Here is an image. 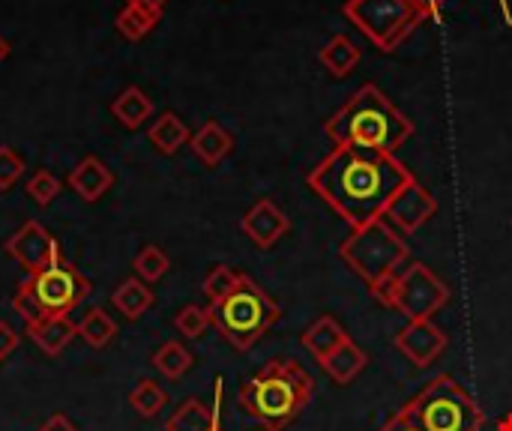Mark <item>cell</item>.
I'll use <instances>...</instances> for the list:
<instances>
[{"label": "cell", "mask_w": 512, "mask_h": 431, "mask_svg": "<svg viewBox=\"0 0 512 431\" xmlns=\"http://www.w3.org/2000/svg\"><path fill=\"white\" fill-rule=\"evenodd\" d=\"M315 381L294 360H270L240 387V408L267 431L288 429L312 402Z\"/></svg>", "instance_id": "obj_3"}, {"label": "cell", "mask_w": 512, "mask_h": 431, "mask_svg": "<svg viewBox=\"0 0 512 431\" xmlns=\"http://www.w3.org/2000/svg\"><path fill=\"white\" fill-rule=\"evenodd\" d=\"M396 348L414 366L426 369L435 360H441V354L447 351V333L441 327H435L432 321H408V327H402L396 333Z\"/></svg>", "instance_id": "obj_11"}, {"label": "cell", "mask_w": 512, "mask_h": 431, "mask_svg": "<svg viewBox=\"0 0 512 431\" xmlns=\"http://www.w3.org/2000/svg\"><path fill=\"white\" fill-rule=\"evenodd\" d=\"M240 276H243V273L231 270L228 264L213 267V270L207 273V279H204V294H207V300H210V303H219L222 297H228V294L237 288Z\"/></svg>", "instance_id": "obj_29"}, {"label": "cell", "mask_w": 512, "mask_h": 431, "mask_svg": "<svg viewBox=\"0 0 512 431\" xmlns=\"http://www.w3.org/2000/svg\"><path fill=\"white\" fill-rule=\"evenodd\" d=\"M90 294V282L60 255L48 267L27 273V279L18 285L12 297V309L27 321H45V318H69Z\"/></svg>", "instance_id": "obj_4"}, {"label": "cell", "mask_w": 512, "mask_h": 431, "mask_svg": "<svg viewBox=\"0 0 512 431\" xmlns=\"http://www.w3.org/2000/svg\"><path fill=\"white\" fill-rule=\"evenodd\" d=\"M126 3H132V6H141V9H147V12H156V15H162V12H165V6H168V0H126Z\"/></svg>", "instance_id": "obj_37"}, {"label": "cell", "mask_w": 512, "mask_h": 431, "mask_svg": "<svg viewBox=\"0 0 512 431\" xmlns=\"http://www.w3.org/2000/svg\"><path fill=\"white\" fill-rule=\"evenodd\" d=\"M345 342H351L348 339V333L339 327V321L336 318H330V315H324V318H318L306 333H303V348L318 360V363H324L336 348H342Z\"/></svg>", "instance_id": "obj_19"}, {"label": "cell", "mask_w": 512, "mask_h": 431, "mask_svg": "<svg viewBox=\"0 0 512 431\" xmlns=\"http://www.w3.org/2000/svg\"><path fill=\"white\" fill-rule=\"evenodd\" d=\"M366 363H369V357H366L354 342H345V345L336 348L321 366H324V372H327L339 387H345V384H351V381L366 369Z\"/></svg>", "instance_id": "obj_23"}, {"label": "cell", "mask_w": 512, "mask_h": 431, "mask_svg": "<svg viewBox=\"0 0 512 431\" xmlns=\"http://www.w3.org/2000/svg\"><path fill=\"white\" fill-rule=\"evenodd\" d=\"M6 255L15 264H21L27 273H36V270L48 267L51 261H57L63 252H60V243L54 240V234L30 219L6 240Z\"/></svg>", "instance_id": "obj_10"}, {"label": "cell", "mask_w": 512, "mask_h": 431, "mask_svg": "<svg viewBox=\"0 0 512 431\" xmlns=\"http://www.w3.org/2000/svg\"><path fill=\"white\" fill-rule=\"evenodd\" d=\"M27 336L45 357H60L66 345L78 336V330L69 318H45V321L27 324Z\"/></svg>", "instance_id": "obj_17"}, {"label": "cell", "mask_w": 512, "mask_h": 431, "mask_svg": "<svg viewBox=\"0 0 512 431\" xmlns=\"http://www.w3.org/2000/svg\"><path fill=\"white\" fill-rule=\"evenodd\" d=\"M219 402H222V378L216 381V405L207 408L198 399H186L168 420V431H216L219 429Z\"/></svg>", "instance_id": "obj_15"}, {"label": "cell", "mask_w": 512, "mask_h": 431, "mask_svg": "<svg viewBox=\"0 0 512 431\" xmlns=\"http://www.w3.org/2000/svg\"><path fill=\"white\" fill-rule=\"evenodd\" d=\"M216 431H222V429H216Z\"/></svg>", "instance_id": "obj_42"}, {"label": "cell", "mask_w": 512, "mask_h": 431, "mask_svg": "<svg viewBox=\"0 0 512 431\" xmlns=\"http://www.w3.org/2000/svg\"><path fill=\"white\" fill-rule=\"evenodd\" d=\"M39 431H78V426H75L66 414H54V417H48V420L39 426Z\"/></svg>", "instance_id": "obj_35"}, {"label": "cell", "mask_w": 512, "mask_h": 431, "mask_svg": "<svg viewBox=\"0 0 512 431\" xmlns=\"http://www.w3.org/2000/svg\"><path fill=\"white\" fill-rule=\"evenodd\" d=\"M129 405H132V411H135L138 417L153 420V417H159V414L165 411L168 393H165L153 378H141V381L132 387V393H129Z\"/></svg>", "instance_id": "obj_26"}, {"label": "cell", "mask_w": 512, "mask_h": 431, "mask_svg": "<svg viewBox=\"0 0 512 431\" xmlns=\"http://www.w3.org/2000/svg\"><path fill=\"white\" fill-rule=\"evenodd\" d=\"M207 309L219 336L237 351H249L252 345H258L261 336L282 315L279 303L264 288H258L249 276H240L237 288L219 303H210Z\"/></svg>", "instance_id": "obj_5"}, {"label": "cell", "mask_w": 512, "mask_h": 431, "mask_svg": "<svg viewBox=\"0 0 512 431\" xmlns=\"http://www.w3.org/2000/svg\"><path fill=\"white\" fill-rule=\"evenodd\" d=\"M189 147H192V153H195L207 168H216V165L234 150V135H231L222 123L207 120V123L192 135Z\"/></svg>", "instance_id": "obj_16"}, {"label": "cell", "mask_w": 512, "mask_h": 431, "mask_svg": "<svg viewBox=\"0 0 512 431\" xmlns=\"http://www.w3.org/2000/svg\"><path fill=\"white\" fill-rule=\"evenodd\" d=\"M435 210H438V201L414 180V183H408L402 192H399V198L390 204V210H387V222H393L399 231H405V234H414V231H420L432 216H435Z\"/></svg>", "instance_id": "obj_12"}, {"label": "cell", "mask_w": 512, "mask_h": 431, "mask_svg": "<svg viewBox=\"0 0 512 431\" xmlns=\"http://www.w3.org/2000/svg\"><path fill=\"white\" fill-rule=\"evenodd\" d=\"M501 9H504V15H507V21L512 24V15H510V6H507V0H501Z\"/></svg>", "instance_id": "obj_40"}, {"label": "cell", "mask_w": 512, "mask_h": 431, "mask_svg": "<svg viewBox=\"0 0 512 431\" xmlns=\"http://www.w3.org/2000/svg\"><path fill=\"white\" fill-rule=\"evenodd\" d=\"M399 414L423 431H480L486 423L480 405L450 375L435 378Z\"/></svg>", "instance_id": "obj_6"}, {"label": "cell", "mask_w": 512, "mask_h": 431, "mask_svg": "<svg viewBox=\"0 0 512 431\" xmlns=\"http://www.w3.org/2000/svg\"><path fill=\"white\" fill-rule=\"evenodd\" d=\"M69 186H72V192H75L81 201L93 204V201H99V198L114 186V174H111V168H108L99 156H84V159L69 171Z\"/></svg>", "instance_id": "obj_14"}, {"label": "cell", "mask_w": 512, "mask_h": 431, "mask_svg": "<svg viewBox=\"0 0 512 431\" xmlns=\"http://www.w3.org/2000/svg\"><path fill=\"white\" fill-rule=\"evenodd\" d=\"M18 345H21V336L15 333V327L6 324V321H0V363L9 360V357L15 354Z\"/></svg>", "instance_id": "obj_34"}, {"label": "cell", "mask_w": 512, "mask_h": 431, "mask_svg": "<svg viewBox=\"0 0 512 431\" xmlns=\"http://www.w3.org/2000/svg\"><path fill=\"white\" fill-rule=\"evenodd\" d=\"M324 135L336 147L396 156V150L414 135V123L384 96L378 84H366L327 120Z\"/></svg>", "instance_id": "obj_2"}, {"label": "cell", "mask_w": 512, "mask_h": 431, "mask_svg": "<svg viewBox=\"0 0 512 431\" xmlns=\"http://www.w3.org/2000/svg\"><path fill=\"white\" fill-rule=\"evenodd\" d=\"M339 255L360 279H366V285H372L381 276L399 273L411 252L405 240L393 231V225L387 219H378L366 228H351L348 240L339 246Z\"/></svg>", "instance_id": "obj_8"}, {"label": "cell", "mask_w": 512, "mask_h": 431, "mask_svg": "<svg viewBox=\"0 0 512 431\" xmlns=\"http://www.w3.org/2000/svg\"><path fill=\"white\" fill-rule=\"evenodd\" d=\"M111 114L120 126L126 129H141L150 117H153V99L141 90V87H126L114 102H111Z\"/></svg>", "instance_id": "obj_21"}, {"label": "cell", "mask_w": 512, "mask_h": 431, "mask_svg": "<svg viewBox=\"0 0 512 431\" xmlns=\"http://www.w3.org/2000/svg\"><path fill=\"white\" fill-rule=\"evenodd\" d=\"M210 324H213L210 321V309H201V306H183L177 312V318H174L177 333L186 336V339H201Z\"/></svg>", "instance_id": "obj_30"}, {"label": "cell", "mask_w": 512, "mask_h": 431, "mask_svg": "<svg viewBox=\"0 0 512 431\" xmlns=\"http://www.w3.org/2000/svg\"><path fill=\"white\" fill-rule=\"evenodd\" d=\"M447 303H450V288L426 264L414 261L408 264L405 273H399L393 309L402 312L408 321H432V315L441 312Z\"/></svg>", "instance_id": "obj_9"}, {"label": "cell", "mask_w": 512, "mask_h": 431, "mask_svg": "<svg viewBox=\"0 0 512 431\" xmlns=\"http://www.w3.org/2000/svg\"><path fill=\"white\" fill-rule=\"evenodd\" d=\"M147 138H150V144H153L159 153H165V156H174L180 147H186V144L192 141L189 126H186V123L180 120V114H174V111L159 114V120H153V126L147 129Z\"/></svg>", "instance_id": "obj_22"}, {"label": "cell", "mask_w": 512, "mask_h": 431, "mask_svg": "<svg viewBox=\"0 0 512 431\" xmlns=\"http://www.w3.org/2000/svg\"><path fill=\"white\" fill-rule=\"evenodd\" d=\"M396 282H399V273L381 276L378 282H372V285H369V294H372L381 306L393 309V300H396Z\"/></svg>", "instance_id": "obj_33"}, {"label": "cell", "mask_w": 512, "mask_h": 431, "mask_svg": "<svg viewBox=\"0 0 512 431\" xmlns=\"http://www.w3.org/2000/svg\"><path fill=\"white\" fill-rule=\"evenodd\" d=\"M417 3H420L432 18H438V15H441V6H444L447 0H417Z\"/></svg>", "instance_id": "obj_38"}, {"label": "cell", "mask_w": 512, "mask_h": 431, "mask_svg": "<svg viewBox=\"0 0 512 431\" xmlns=\"http://www.w3.org/2000/svg\"><path fill=\"white\" fill-rule=\"evenodd\" d=\"M9 51H12V45H9V42H6V36L0 33V63H3L6 57H9Z\"/></svg>", "instance_id": "obj_39"}, {"label": "cell", "mask_w": 512, "mask_h": 431, "mask_svg": "<svg viewBox=\"0 0 512 431\" xmlns=\"http://www.w3.org/2000/svg\"><path fill=\"white\" fill-rule=\"evenodd\" d=\"M24 174V159L9 147V144H0V192H9Z\"/></svg>", "instance_id": "obj_32"}, {"label": "cell", "mask_w": 512, "mask_h": 431, "mask_svg": "<svg viewBox=\"0 0 512 431\" xmlns=\"http://www.w3.org/2000/svg\"><path fill=\"white\" fill-rule=\"evenodd\" d=\"M75 330H78V336L84 339V345L93 348V351L111 345V339L117 336V324H114L111 315H108L105 309H99V306L90 309V312L75 324Z\"/></svg>", "instance_id": "obj_24"}, {"label": "cell", "mask_w": 512, "mask_h": 431, "mask_svg": "<svg viewBox=\"0 0 512 431\" xmlns=\"http://www.w3.org/2000/svg\"><path fill=\"white\" fill-rule=\"evenodd\" d=\"M132 267H135V276L141 279V282H159L168 270H171V261H168V255L159 249V246H144L138 255H135V261H132Z\"/></svg>", "instance_id": "obj_28"}, {"label": "cell", "mask_w": 512, "mask_h": 431, "mask_svg": "<svg viewBox=\"0 0 512 431\" xmlns=\"http://www.w3.org/2000/svg\"><path fill=\"white\" fill-rule=\"evenodd\" d=\"M27 195L39 204V207H48L57 195H60V180L51 174V171H36L30 180H27Z\"/></svg>", "instance_id": "obj_31"}, {"label": "cell", "mask_w": 512, "mask_h": 431, "mask_svg": "<svg viewBox=\"0 0 512 431\" xmlns=\"http://www.w3.org/2000/svg\"><path fill=\"white\" fill-rule=\"evenodd\" d=\"M153 369L162 375V378H168V381H177V378H183L189 369H192V363H195V357L180 345V342H165L156 354H153Z\"/></svg>", "instance_id": "obj_27"}, {"label": "cell", "mask_w": 512, "mask_h": 431, "mask_svg": "<svg viewBox=\"0 0 512 431\" xmlns=\"http://www.w3.org/2000/svg\"><path fill=\"white\" fill-rule=\"evenodd\" d=\"M243 234L258 246V249H273L291 228L288 216L282 213L279 204H273L270 198H261L258 204H252L240 222Z\"/></svg>", "instance_id": "obj_13"}, {"label": "cell", "mask_w": 512, "mask_h": 431, "mask_svg": "<svg viewBox=\"0 0 512 431\" xmlns=\"http://www.w3.org/2000/svg\"><path fill=\"white\" fill-rule=\"evenodd\" d=\"M501 431H512V417H507V420L501 423Z\"/></svg>", "instance_id": "obj_41"}, {"label": "cell", "mask_w": 512, "mask_h": 431, "mask_svg": "<svg viewBox=\"0 0 512 431\" xmlns=\"http://www.w3.org/2000/svg\"><path fill=\"white\" fill-rule=\"evenodd\" d=\"M417 177L390 153L333 147L306 177L309 189L324 198L351 228H366L387 216L399 192Z\"/></svg>", "instance_id": "obj_1"}, {"label": "cell", "mask_w": 512, "mask_h": 431, "mask_svg": "<svg viewBox=\"0 0 512 431\" xmlns=\"http://www.w3.org/2000/svg\"><path fill=\"white\" fill-rule=\"evenodd\" d=\"M159 18H162V15H156V12H147V9H141V6L126 3V6L117 12L114 27H117V33H120L123 39H129V42H141L144 36H150V33H153V27L159 24Z\"/></svg>", "instance_id": "obj_25"}, {"label": "cell", "mask_w": 512, "mask_h": 431, "mask_svg": "<svg viewBox=\"0 0 512 431\" xmlns=\"http://www.w3.org/2000/svg\"><path fill=\"white\" fill-rule=\"evenodd\" d=\"M342 12L378 51H396L432 18L417 0H345Z\"/></svg>", "instance_id": "obj_7"}, {"label": "cell", "mask_w": 512, "mask_h": 431, "mask_svg": "<svg viewBox=\"0 0 512 431\" xmlns=\"http://www.w3.org/2000/svg\"><path fill=\"white\" fill-rule=\"evenodd\" d=\"M381 431H423V429H420L417 423H411L408 417L396 414V417H393V420H390V423H387Z\"/></svg>", "instance_id": "obj_36"}, {"label": "cell", "mask_w": 512, "mask_h": 431, "mask_svg": "<svg viewBox=\"0 0 512 431\" xmlns=\"http://www.w3.org/2000/svg\"><path fill=\"white\" fill-rule=\"evenodd\" d=\"M111 303H114V309H117L123 318L138 321L141 315H147V312L153 309L156 297H153V291H150L147 282H141L138 276H132V279H126V282L117 285V291L111 294Z\"/></svg>", "instance_id": "obj_20"}, {"label": "cell", "mask_w": 512, "mask_h": 431, "mask_svg": "<svg viewBox=\"0 0 512 431\" xmlns=\"http://www.w3.org/2000/svg\"><path fill=\"white\" fill-rule=\"evenodd\" d=\"M318 60H321V66H324L333 78H345V75H351V72L357 69V63H360V48H357V42H354L351 36L336 33V36H330V39L321 45Z\"/></svg>", "instance_id": "obj_18"}]
</instances>
